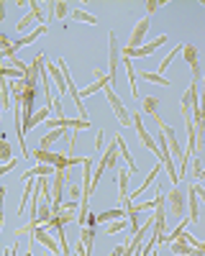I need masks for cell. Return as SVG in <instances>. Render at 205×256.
Returning <instances> with one entry per match:
<instances>
[{"label": "cell", "instance_id": "1", "mask_svg": "<svg viewBox=\"0 0 205 256\" xmlns=\"http://www.w3.org/2000/svg\"><path fill=\"white\" fill-rule=\"evenodd\" d=\"M184 190L188 187H172L170 192H167V205H170V216L172 218H177V220H182V218H188L184 216V202H188V195H184Z\"/></svg>", "mask_w": 205, "mask_h": 256}, {"label": "cell", "instance_id": "2", "mask_svg": "<svg viewBox=\"0 0 205 256\" xmlns=\"http://www.w3.org/2000/svg\"><path fill=\"white\" fill-rule=\"evenodd\" d=\"M118 62H120V46H118V38L110 31L108 34V77H110V88L118 82Z\"/></svg>", "mask_w": 205, "mask_h": 256}, {"label": "cell", "instance_id": "3", "mask_svg": "<svg viewBox=\"0 0 205 256\" xmlns=\"http://www.w3.org/2000/svg\"><path fill=\"white\" fill-rule=\"evenodd\" d=\"M102 92H106V98H108V102H110V108H113L116 118H118L123 126H134V113H128V108L120 102V98L116 95V90L110 88V84H108V88L102 90Z\"/></svg>", "mask_w": 205, "mask_h": 256}, {"label": "cell", "instance_id": "4", "mask_svg": "<svg viewBox=\"0 0 205 256\" xmlns=\"http://www.w3.org/2000/svg\"><path fill=\"white\" fill-rule=\"evenodd\" d=\"M154 236H156V244H162V238L167 236V220H164V192L162 190L156 195V208H154Z\"/></svg>", "mask_w": 205, "mask_h": 256}, {"label": "cell", "instance_id": "5", "mask_svg": "<svg viewBox=\"0 0 205 256\" xmlns=\"http://www.w3.org/2000/svg\"><path fill=\"white\" fill-rule=\"evenodd\" d=\"M167 44V34L164 36H159V38H154V41H149V44H144L141 49H120V56L123 59H134V56H152L159 46H164Z\"/></svg>", "mask_w": 205, "mask_h": 256}, {"label": "cell", "instance_id": "6", "mask_svg": "<svg viewBox=\"0 0 205 256\" xmlns=\"http://www.w3.org/2000/svg\"><path fill=\"white\" fill-rule=\"evenodd\" d=\"M149 34V16H144L138 24L134 26V34H131V38H128V46L126 49H141L144 46V36Z\"/></svg>", "mask_w": 205, "mask_h": 256}, {"label": "cell", "instance_id": "7", "mask_svg": "<svg viewBox=\"0 0 205 256\" xmlns=\"http://www.w3.org/2000/svg\"><path fill=\"white\" fill-rule=\"evenodd\" d=\"M182 59L190 64V70H192V80L200 82V62H198V46L195 44H184L182 46Z\"/></svg>", "mask_w": 205, "mask_h": 256}, {"label": "cell", "instance_id": "8", "mask_svg": "<svg viewBox=\"0 0 205 256\" xmlns=\"http://www.w3.org/2000/svg\"><path fill=\"white\" fill-rule=\"evenodd\" d=\"M46 72H49V77L54 80V84H56V92H59V95L70 92V88H67V77H64V72L59 70V64H46Z\"/></svg>", "mask_w": 205, "mask_h": 256}, {"label": "cell", "instance_id": "9", "mask_svg": "<svg viewBox=\"0 0 205 256\" xmlns=\"http://www.w3.org/2000/svg\"><path fill=\"white\" fill-rule=\"evenodd\" d=\"M49 174H56V166L54 164H36L34 169H28V172L20 174V180H36V177H49Z\"/></svg>", "mask_w": 205, "mask_h": 256}, {"label": "cell", "instance_id": "10", "mask_svg": "<svg viewBox=\"0 0 205 256\" xmlns=\"http://www.w3.org/2000/svg\"><path fill=\"white\" fill-rule=\"evenodd\" d=\"M128 177H131V172H128V166L126 169H118V202L123 205V202H128Z\"/></svg>", "mask_w": 205, "mask_h": 256}, {"label": "cell", "instance_id": "11", "mask_svg": "<svg viewBox=\"0 0 205 256\" xmlns=\"http://www.w3.org/2000/svg\"><path fill=\"white\" fill-rule=\"evenodd\" d=\"M123 70H126V77H128L131 98L141 102V92H138V88H136V80H138V77H136V70H134V62H131V59H123Z\"/></svg>", "mask_w": 205, "mask_h": 256}, {"label": "cell", "instance_id": "12", "mask_svg": "<svg viewBox=\"0 0 205 256\" xmlns=\"http://www.w3.org/2000/svg\"><path fill=\"white\" fill-rule=\"evenodd\" d=\"M44 34H49V26H46V24H41V26H36V28H34L31 34H26V36H20V38L16 41L13 46H16V49H20V46H28V44H34V41H36L38 36H44Z\"/></svg>", "mask_w": 205, "mask_h": 256}, {"label": "cell", "instance_id": "13", "mask_svg": "<svg viewBox=\"0 0 205 256\" xmlns=\"http://www.w3.org/2000/svg\"><path fill=\"white\" fill-rule=\"evenodd\" d=\"M31 156L36 159V164H54V166H56L62 152H49V148H38V146H36V152H34Z\"/></svg>", "mask_w": 205, "mask_h": 256}, {"label": "cell", "instance_id": "14", "mask_svg": "<svg viewBox=\"0 0 205 256\" xmlns=\"http://www.w3.org/2000/svg\"><path fill=\"white\" fill-rule=\"evenodd\" d=\"M118 156H120V152H118V144L113 141V144L106 148V152H102V156H100V162H98V164H100V166H106V169H108V166L113 169V166L118 164Z\"/></svg>", "mask_w": 205, "mask_h": 256}, {"label": "cell", "instance_id": "15", "mask_svg": "<svg viewBox=\"0 0 205 256\" xmlns=\"http://www.w3.org/2000/svg\"><path fill=\"white\" fill-rule=\"evenodd\" d=\"M49 113H54V110L49 108V105H41V110H36V113H34V118H31V120H28V123L24 126V134H31V128H36L38 123L49 120V118H52Z\"/></svg>", "mask_w": 205, "mask_h": 256}, {"label": "cell", "instance_id": "16", "mask_svg": "<svg viewBox=\"0 0 205 256\" xmlns=\"http://www.w3.org/2000/svg\"><path fill=\"white\" fill-rule=\"evenodd\" d=\"M116 144H118V152H120V156L126 159V164H128V172L134 174V172H136V162H134V156H131V152H128L126 141H123V134H116Z\"/></svg>", "mask_w": 205, "mask_h": 256}, {"label": "cell", "instance_id": "17", "mask_svg": "<svg viewBox=\"0 0 205 256\" xmlns=\"http://www.w3.org/2000/svg\"><path fill=\"white\" fill-rule=\"evenodd\" d=\"M198 200H200V198H198V192H195V184H190V187H188V212H190L188 218H190L192 223L200 220V216H198Z\"/></svg>", "mask_w": 205, "mask_h": 256}, {"label": "cell", "instance_id": "18", "mask_svg": "<svg viewBox=\"0 0 205 256\" xmlns=\"http://www.w3.org/2000/svg\"><path fill=\"white\" fill-rule=\"evenodd\" d=\"M123 216H126V210H123V208L102 210V212H98V226H102V223H113V220H123Z\"/></svg>", "mask_w": 205, "mask_h": 256}, {"label": "cell", "instance_id": "19", "mask_svg": "<svg viewBox=\"0 0 205 256\" xmlns=\"http://www.w3.org/2000/svg\"><path fill=\"white\" fill-rule=\"evenodd\" d=\"M138 105H141V113H149L152 118H156V116H159V113H156V110H159V100H156L154 95L141 98V102H138Z\"/></svg>", "mask_w": 205, "mask_h": 256}, {"label": "cell", "instance_id": "20", "mask_svg": "<svg viewBox=\"0 0 205 256\" xmlns=\"http://www.w3.org/2000/svg\"><path fill=\"white\" fill-rule=\"evenodd\" d=\"M136 77L138 80H144V82H154V84H162V88H170V80L164 77V74H156V72H136Z\"/></svg>", "mask_w": 205, "mask_h": 256}, {"label": "cell", "instance_id": "21", "mask_svg": "<svg viewBox=\"0 0 205 256\" xmlns=\"http://www.w3.org/2000/svg\"><path fill=\"white\" fill-rule=\"evenodd\" d=\"M159 172H162V164H156V166L152 169V172H149L146 177H144V182H141V187H138V190L134 192V195H128V200H134V198H138V195H144V190H146V187H149V184H152V182L156 180V174H159Z\"/></svg>", "mask_w": 205, "mask_h": 256}, {"label": "cell", "instance_id": "22", "mask_svg": "<svg viewBox=\"0 0 205 256\" xmlns=\"http://www.w3.org/2000/svg\"><path fill=\"white\" fill-rule=\"evenodd\" d=\"M170 248H172V254H177V256H190V254L195 251V248H192L188 241H184L182 236H180L177 241H172V244H170Z\"/></svg>", "mask_w": 205, "mask_h": 256}, {"label": "cell", "instance_id": "23", "mask_svg": "<svg viewBox=\"0 0 205 256\" xmlns=\"http://www.w3.org/2000/svg\"><path fill=\"white\" fill-rule=\"evenodd\" d=\"M182 46H184V44H177V46H174V52H170L167 56H164V59L159 62V72H162V74H164V70H167L170 64H172V62H174V59H177V56L182 54Z\"/></svg>", "mask_w": 205, "mask_h": 256}, {"label": "cell", "instance_id": "24", "mask_svg": "<svg viewBox=\"0 0 205 256\" xmlns=\"http://www.w3.org/2000/svg\"><path fill=\"white\" fill-rule=\"evenodd\" d=\"M72 18H74V20H80V24H90V26H95V24H98V18H95L92 13H88V10H82V8L72 10Z\"/></svg>", "mask_w": 205, "mask_h": 256}, {"label": "cell", "instance_id": "25", "mask_svg": "<svg viewBox=\"0 0 205 256\" xmlns=\"http://www.w3.org/2000/svg\"><path fill=\"white\" fill-rule=\"evenodd\" d=\"M0 92H3V108L10 110V98H13V88H10V82L3 77V82H0Z\"/></svg>", "mask_w": 205, "mask_h": 256}, {"label": "cell", "instance_id": "26", "mask_svg": "<svg viewBox=\"0 0 205 256\" xmlns=\"http://www.w3.org/2000/svg\"><path fill=\"white\" fill-rule=\"evenodd\" d=\"M46 8H52V10H54V16H56L59 20H64V18H67V13H70V3H64V0H59V3H49Z\"/></svg>", "mask_w": 205, "mask_h": 256}, {"label": "cell", "instance_id": "27", "mask_svg": "<svg viewBox=\"0 0 205 256\" xmlns=\"http://www.w3.org/2000/svg\"><path fill=\"white\" fill-rule=\"evenodd\" d=\"M31 24H38V18H36V13H31V10H28V13H26L24 18L18 20V26H16V31H20V34H24V31H26V28H28ZM38 26H41V24H38Z\"/></svg>", "mask_w": 205, "mask_h": 256}, {"label": "cell", "instance_id": "28", "mask_svg": "<svg viewBox=\"0 0 205 256\" xmlns=\"http://www.w3.org/2000/svg\"><path fill=\"white\" fill-rule=\"evenodd\" d=\"M0 77H6V80H26V72H20V70H10V67H0Z\"/></svg>", "mask_w": 205, "mask_h": 256}, {"label": "cell", "instance_id": "29", "mask_svg": "<svg viewBox=\"0 0 205 256\" xmlns=\"http://www.w3.org/2000/svg\"><path fill=\"white\" fill-rule=\"evenodd\" d=\"M126 220H113L108 228H106V233H108V236H113V233H120V230H126Z\"/></svg>", "mask_w": 205, "mask_h": 256}, {"label": "cell", "instance_id": "30", "mask_svg": "<svg viewBox=\"0 0 205 256\" xmlns=\"http://www.w3.org/2000/svg\"><path fill=\"white\" fill-rule=\"evenodd\" d=\"M52 118H67L64 116V108H62V95H56V100H54V105H52Z\"/></svg>", "mask_w": 205, "mask_h": 256}, {"label": "cell", "instance_id": "31", "mask_svg": "<svg viewBox=\"0 0 205 256\" xmlns=\"http://www.w3.org/2000/svg\"><path fill=\"white\" fill-rule=\"evenodd\" d=\"M0 159H6V162H10L13 159V154H10V144L3 138V141H0Z\"/></svg>", "mask_w": 205, "mask_h": 256}, {"label": "cell", "instance_id": "32", "mask_svg": "<svg viewBox=\"0 0 205 256\" xmlns=\"http://www.w3.org/2000/svg\"><path fill=\"white\" fill-rule=\"evenodd\" d=\"M164 6H167V0H149V3L144 6V8H146V16H149V13H154V10L164 8Z\"/></svg>", "mask_w": 205, "mask_h": 256}, {"label": "cell", "instance_id": "33", "mask_svg": "<svg viewBox=\"0 0 205 256\" xmlns=\"http://www.w3.org/2000/svg\"><path fill=\"white\" fill-rule=\"evenodd\" d=\"M190 164H192V177H198V180H200V177H202V164H200V159H198V156H192V162H190Z\"/></svg>", "mask_w": 205, "mask_h": 256}, {"label": "cell", "instance_id": "34", "mask_svg": "<svg viewBox=\"0 0 205 256\" xmlns=\"http://www.w3.org/2000/svg\"><path fill=\"white\" fill-rule=\"evenodd\" d=\"M28 8H31V13H36L38 24H44V10H41V6H38V3H34V0H31V3H28Z\"/></svg>", "mask_w": 205, "mask_h": 256}, {"label": "cell", "instance_id": "35", "mask_svg": "<svg viewBox=\"0 0 205 256\" xmlns=\"http://www.w3.org/2000/svg\"><path fill=\"white\" fill-rule=\"evenodd\" d=\"M80 198H82L80 184H70V200H80Z\"/></svg>", "mask_w": 205, "mask_h": 256}, {"label": "cell", "instance_id": "36", "mask_svg": "<svg viewBox=\"0 0 205 256\" xmlns=\"http://www.w3.org/2000/svg\"><path fill=\"white\" fill-rule=\"evenodd\" d=\"M16 164H18V159H10V162H6L3 166H0V174H8L10 169H16Z\"/></svg>", "mask_w": 205, "mask_h": 256}, {"label": "cell", "instance_id": "37", "mask_svg": "<svg viewBox=\"0 0 205 256\" xmlns=\"http://www.w3.org/2000/svg\"><path fill=\"white\" fill-rule=\"evenodd\" d=\"M102 138H106V134H102V128H100L98 136H95V148H98V152H102Z\"/></svg>", "mask_w": 205, "mask_h": 256}, {"label": "cell", "instance_id": "38", "mask_svg": "<svg viewBox=\"0 0 205 256\" xmlns=\"http://www.w3.org/2000/svg\"><path fill=\"white\" fill-rule=\"evenodd\" d=\"M77 208H80V202H77V200H67L64 205H62V210H77Z\"/></svg>", "mask_w": 205, "mask_h": 256}, {"label": "cell", "instance_id": "39", "mask_svg": "<svg viewBox=\"0 0 205 256\" xmlns=\"http://www.w3.org/2000/svg\"><path fill=\"white\" fill-rule=\"evenodd\" d=\"M123 254H126V244H123V246H116L110 256H123Z\"/></svg>", "mask_w": 205, "mask_h": 256}, {"label": "cell", "instance_id": "40", "mask_svg": "<svg viewBox=\"0 0 205 256\" xmlns=\"http://www.w3.org/2000/svg\"><path fill=\"white\" fill-rule=\"evenodd\" d=\"M195 192H198V198L205 202V187H202V184H195Z\"/></svg>", "mask_w": 205, "mask_h": 256}, {"label": "cell", "instance_id": "41", "mask_svg": "<svg viewBox=\"0 0 205 256\" xmlns=\"http://www.w3.org/2000/svg\"><path fill=\"white\" fill-rule=\"evenodd\" d=\"M200 108L205 110V82H202V92H200Z\"/></svg>", "mask_w": 205, "mask_h": 256}, {"label": "cell", "instance_id": "42", "mask_svg": "<svg viewBox=\"0 0 205 256\" xmlns=\"http://www.w3.org/2000/svg\"><path fill=\"white\" fill-rule=\"evenodd\" d=\"M200 180H205V166H202V177H200Z\"/></svg>", "mask_w": 205, "mask_h": 256}, {"label": "cell", "instance_id": "43", "mask_svg": "<svg viewBox=\"0 0 205 256\" xmlns=\"http://www.w3.org/2000/svg\"><path fill=\"white\" fill-rule=\"evenodd\" d=\"M202 6H205V0H202Z\"/></svg>", "mask_w": 205, "mask_h": 256}]
</instances>
